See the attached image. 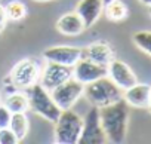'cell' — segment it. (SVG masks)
<instances>
[{
    "instance_id": "cell-1",
    "label": "cell",
    "mask_w": 151,
    "mask_h": 144,
    "mask_svg": "<svg viewBox=\"0 0 151 144\" xmlns=\"http://www.w3.org/2000/svg\"><path fill=\"white\" fill-rule=\"evenodd\" d=\"M129 116V104L123 98L99 109V120L105 132L107 141L120 144L126 140Z\"/></svg>"
},
{
    "instance_id": "cell-2",
    "label": "cell",
    "mask_w": 151,
    "mask_h": 144,
    "mask_svg": "<svg viewBox=\"0 0 151 144\" xmlns=\"http://www.w3.org/2000/svg\"><path fill=\"white\" fill-rule=\"evenodd\" d=\"M83 97L92 106L101 109L104 106H108L122 100L123 89H120L108 76H104L91 83H86L83 89Z\"/></svg>"
},
{
    "instance_id": "cell-3",
    "label": "cell",
    "mask_w": 151,
    "mask_h": 144,
    "mask_svg": "<svg viewBox=\"0 0 151 144\" xmlns=\"http://www.w3.org/2000/svg\"><path fill=\"white\" fill-rule=\"evenodd\" d=\"M83 128V117L73 109L61 110L55 122V143L77 144Z\"/></svg>"
},
{
    "instance_id": "cell-4",
    "label": "cell",
    "mask_w": 151,
    "mask_h": 144,
    "mask_svg": "<svg viewBox=\"0 0 151 144\" xmlns=\"http://www.w3.org/2000/svg\"><path fill=\"white\" fill-rule=\"evenodd\" d=\"M27 91H28L27 95H28V101H30V110L34 111L37 116L46 119L47 122L55 123L56 119L59 117L61 109L53 101L50 91L45 89L40 83L33 85Z\"/></svg>"
},
{
    "instance_id": "cell-5",
    "label": "cell",
    "mask_w": 151,
    "mask_h": 144,
    "mask_svg": "<svg viewBox=\"0 0 151 144\" xmlns=\"http://www.w3.org/2000/svg\"><path fill=\"white\" fill-rule=\"evenodd\" d=\"M42 75V65L33 58L18 61L9 73V82L15 89H28L39 83Z\"/></svg>"
},
{
    "instance_id": "cell-6",
    "label": "cell",
    "mask_w": 151,
    "mask_h": 144,
    "mask_svg": "<svg viewBox=\"0 0 151 144\" xmlns=\"http://www.w3.org/2000/svg\"><path fill=\"white\" fill-rule=\"evenodd\" d=\"M83 89H85L83 83H80L74 77H70L68 80L53 88L50 91V95L61 110H67L73 109V106L83 97Z\"/></svg>"
},
{
    "instance_id": "cell-7",
    "label": "cell",
    "mask_w": 151,
    "mask_h": 144,
    "mask_svg": "<svg viewBox=\"0 0 151 144\" xmlns=\"http://www.w3.org/2000/svg\"><path fill=\"white\" fill-rule=\"evenodd\" d=\"M107 143L105 132L99 120V109L92 106L83 116V128L77 144H104Z\"/></svg>"
},
{
    "instance_id": "cell-8",
    "label": "cell",
    "mask_w": 151,
    "mask_h": 144,
    "mask_svg": "<svg viewBox=\"0 0 151 144\" xmlns=\"http://www.w3.org/2000/svg\"><path fill=\"white\" fill-rule=\"evenodd\" d=\"M70 77H73V67L71 65H64V64L46 61V64L42 67V75H40L39 83L45 89L52 91L53 88H56L62 82L68 80Z\"/></svg>"
},
{
    "instance_id": "cell-9",
    "label": "cell",
    "mask_w": 151,
    "mask_h": 144,
    "mask_svg": "<svg viewBox=\"0 0 151 144\" xmlns=\"http://www.w3.org/2000/svg\"><path fill=\"white\" fill-rule=\"evenodd\" d=\"M107 76L123 91L138 82V77L133 73V70L124 61L116 58H113L111 62L107 65Z\"/></svg>"
},
{
    "instance_id": "cell-10",
    "label": "cell",
    "mask_w": 151,
    "mask_h": 144,
    "mask_svg": "<svg viewBox=\"0 0 151 144\" xmlns=\"http://www.w3.org/2000/svg\"><path fill=\"white\" fill-rule=\"evenodd\" d=\"M104 76H107V65L96 64V62L85 59V58H80L73 65V77L77 79L83 85L91 83Z\"/></svg>"
},
{
    "instance_id": "cell-11",
    "label": "cell",
    "mask_w": 151,
    "mask_h": 144,
    "mask_svg": "<svg viewBox=\"0 0 151 144\" xmlns=\"http://www.w3.org/2000/svg\"><path fill=\"white\" fill-rule=\"evenodd\" d=\"M43 58L46 61L64 64V65H74L82 58V48L77 46H52L43 51Z\"/></svg>"
},
{
    "instance_id": "cell-12",
    "label": "cell",
    "mask_w": 151,
    "mask_h": 144,
    "mask_svg": "<svg viewBox=\"0 0 151 144\" xmlns=\"http://www.w3.org/2000/svg\"><path fill=\"white\" fill-rule=\"evenodd\" d=\"M82 58L93 61L96 64L108 65L111 62V59L114 58V52H113L111 46L108 45V42L98 40V42H93V43L82 48Z\"/></svg>"
},
{
    "instance_id": "cell-13",
    "label": "cell",
    "mask_w": 151,
    "mask_h": 144,
    "mask_svg": "<svg viewBox=\"0 0 151 144\" xmlns=\"http://www.w3.org/2000/svg\"><path fill=\"white\" fill-rule=\"evenodd\" d=\"M104 2L102 0H80L76 6V12L82 18L86 28H91L104 12Z\"/></svg>"
},
{
    "instance_id": "cell-14",
    "label": "cell",
    "mask_w": 151,
    "mask_h": 144,
    "mask_svg": "<svg viewBox=\"0 0 151 144\" xmlns=\"http://www.w3.org/2000/svg\"><path fill=\"white\" fill-rule=\"evenodd\" d=\"M123 100L129 106L147 109L148 104L151 103V86L147 83L136 82L135 85L123 91Z\"/></svg>"
},
{
    "instance_id": "cell-15",
    "label": "cell",
    "mask_w": 151,
    "mask_h": 144,
    "mask_svg": "<svg viewBox=\"0 0 151 144\" xmlns=\"http://www.w3.org/2000/svg\"><path fill=\"white\" fill-rule=\"evenodd\" d=\"M56 30L64 36H80L86 27L77 12H67L56 21Z\"/></svg>"
},
{
    "instance_id": "cell-16",
    "label": "cell",
    "mask_w": 151,
    "mask_h": 144,
    "mask_svg": "<svg viewBox=\"0 0 151 144\" xmlns=\"http://www.w3.org/2000/svg\"><path fill=\"white\" fill-rule=\"evenodd\" d=\"M3 104L11 110V113H27L30 110L28 95L22 92V89H17L12 94H9Z\"/></svg>"
},
{
    "instance_id": "cell-17",
    "label": "cell",
    "mask_w": 151,
    "mask_h": 144,
    "mask_svg": "<svg viewBox=\"0 0 151 144\" xmlns=\"http://www.w3.org/2000/svg\"><path fill=\"white\" fill-rule=\"evenodd\" d=\"M9 128H11V131L17 135V138L21 143L27 137V134L30 131V120H28L27 114L25 113H12Z\"/></svg>"
},
{
    "instance_id": "cell-18",
    "label": "cell",
    "mask_w": 151,
    "mask_h": 144,
    "mask_svg": "<svg viewBox=\"0 0 151 144\" xmlns=\"http://www.w3.org/2000/svg\"><path fill=\"white\" fill-rule=\"evenodd\" d=\"M104 11H105L107 20L113 21V22H120V21L126 20L127 15H129L127 6L122 2V0H113V2L107 3L104 6Z\"/></svg>"
},
{
    "instance_id": "cell-19",
    "label": "cell",
    "mask_w": 151,
    "mask_h": 144,
    "mask_svg": "<svg viewBox=\"0 0 151 144\" xmlns=\"http://www.w3.org/2000/svg\"><path fill=\"white\" fill-rule=\"evenodd\" d=\"M5 12H6L8 21L18 22L27 17V5L24 2H21V0H11L5 6Z\"/></svg>"
},
{
    "instance_id": "cell-20",
    "label": "cell",
    "mask_w": 151,
    "mask_h": 144,
    "mask_svg": "<svg viewBox=\"0 0 151 144\" xmlns=\"http://www.w3.org/2000/svg\"><path fill=\"white\" fill-rule=\"evenodd\" d=\"M132 40L141 51L151 55V31H136Z\"/></svg>"
},
{
    "instance_id": "cell-21",
    "label": "cell",
    "mask_w": 151,
    "mask_h": 144,
    "mask_svg": "<svg viewBox=\"0 0 151 144\" xmlns=\"http://www.w3.org/2000/svg\"><path fill=\"white\" fill-rule=\"evenodd\" d=\"M19 140L11 131V128H0V144H18Z\"/></svg>"
},
{
    "instance_id": "cell-22",
    "label": "cell",
    "mask_w": 151,
    "mask_h": 144,
    "mask_svg": "<svg viewBox=\"0 0 151 144\" xmlns=\"http://www.w3.org/2000/svg\"><path fill=\"white\" fill-rule=\"evenodd\" d=\"M11 117H12L11 110L5 104H0V128H8L11 123Z\"/></svg>"
},
{
    "instance_id": "cell-23",
    "label": "cell",
    "mask_w": 151,
    "mask_h": 144,
    "mask_svg": "<svg viewBox=\"0 0 151 144\" xmlns=\"http://www.w3.org/2000/svg\"><path fill=\"white\" fill-rule=\"evenodd\" d=\"M6 22H8V18H6V12H5V6H2V5H0V31H2V30L5 28V25H6Z\"/></svg>"
},
{
    "instance_id": "cell-24",
    "label": "cell",
    "mask_w": 151,
    "mask_h": 144,
    "mask_svg": "<svg viewBox=\"0 0 151 144\" xmlns=\"http://www.w3.org/2000/svg\"><path fill=\"white\" fill-rule=\"evenodd\" d=\"M139 2L142 5H145V6H151V0H139Z\"/></svg>"
},
{
    "instance_id": "cell-25",
    "label": "cell",
    "mask_w": 151,
    "mask_h": 144,
    "mask_svg": "<svg viewBox=\"0 0 151 144\" xmlns=\"http://www.w3.org/2000/svg\"><path fill=\"white\" fill-rule=\"evenodd\" d=\"M34 2H40V3H43V2H50V0H34Z\"/></svg>"
},
{
    "instance_id": "cell-26",
    "label": "cell",
    "mask_w": 151,
    "mask_h": 144,
    "mask_svg": "<svg viewBox=\"0 0 151 144\" xmlns=\"http://www.w3.org/2000/svg\"><path fill=\"white\" fill-rule=\"evenodd\" d=\"M104 2V5H107V3H110V2H113V0H102Z\"/></svg>"
},
{
    "instance_id": "cell-27",
    "label": "cell",
    "mask_w": 151,
    "mask_h": 144,
    "mask_svg": "<svg viewBox=\"0 0 151 144\" xmlns=\"http://www.w3.org/2000/svg\"><path fill=\"white\" fill-rule=\"evenodd\" d=\"M147 109H148V111H150V113H151V103H150V104H148V107H147Z\"/></svg>"
},
{
    "instance_id": "cell-28",
    "label": "cell",
    "mask_w": 151,
    "mask_h": 144,
    "mask_svg": "<svg viewBox=\"0 0 151 144\" xmlns=\"http://www.w3.org/2000/svg\"><path fill=\"white\" fill-rule=\"evenodd\" d=\"M148 8H150V9H148V12H150V15H151V6H148Z\"/></svg>"
}]
</instances>
